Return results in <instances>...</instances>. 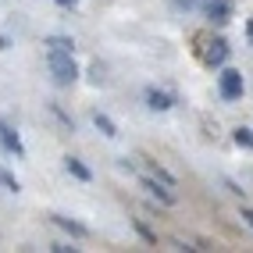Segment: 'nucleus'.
I'll use <instances>...</instances> for the list:
<instances>
[{
	"instance_id": "nucleus-4",
	"label": "nucleus",
	"mask_w": 253,
	"mask_h": 253,
	"mask_svg": "<svg viewBox=\"0 0 253 253\" xmlns=\"http://www.w3.org/2000/svg\"><path fill=\"white\" fill-rule=\"evenodd\" d=\"M225 57H228V43H225V40H214V43H207V50H204V64L217 68V64H225Z\"/></svg>"
},
{
	"instance_id": "nucleus-8",
	"label": "nucleus",
	"mask_w": 253,
	"mask_h": 253,
	"mask_svg": "<svg viewBox=\"0 0 253 253\" xmlns=\"http://www.w3.org/2000/svg\"><path fill=\"white\" fill-rule=\"evenodd\" d=\"M207 14H211V22H228L232 4H228V0H211V4H207Z\"/></svg>"
},
{
	"instance_id": "nucleus-16",
	"label": "nucleus",
	"mask_w": 253,
	"mask_h": 253,
	"mask_svg": "<svg viewBox=\"0 0 253 253\" xmlns=\"http://www.w3.org/2000/svg\"><path fill=\"white\" fill-rule=\"evenodd\" d=\"M243 217H246V221H250V228H253V211H243Z\"/></svg>"
},
{
	"instance_id": "nucleus-14",
	"label": "nucleus",
	"mask_w": 253,
	"mask_h": 253,
	"mask_svg": "<svg viewBox=\"0 0 253 253\" xmlns=\"http://www.w3.org/2000/svg\"><path fill=\"white\" fill-rule=\"evenodd\" d=\"M175 4H178V7H185V11H189V7H200V4H204V0H175Z\"/></svg>"
},
{
	"instance_id": "nucleus-13",
	"label": "nucleus",
	"mask_w": 253,
	"mask_h": 253,
	"mask_svg": "<svg viewBox=\"0 0 253 253\" xmlns=\"http://www.w3.org/2000/svg\"><path fill=\"white\" fill-rule=\"evenodd\" d=\"M89 75H93V86H104V82H107V79H104V68H100V64H93V72H89Z\"/></svg>"
},
{
	"instance_id": "nucleus-6",
	"label": "nucleus",
	"mask_w": 253,
	"mask_h": 253,
	"mask_svg": "<svg viewBox=\"0 0 253 253\" xmlns=\"http://www.w3.org/2000/svg\"><path fill=\"white\" fill-rule=\"evenodd\" d=\"M50 217H54V225H61L64 232H72L75 239H86V235H89L86 225H79V221H72V217H64V214H50Z\"/></svg>"
},
{
	"instance_id": "nucleus-5",
	"label": "nucleus",
	"mask_w": 253,
	"mask_h": 253,
	"mask_svg": "<svg viewBox=\"0 0 253 253\" xmlns=\"http://www.w3.org/2000/svg\"><path fill=\"white\" fill-rule=\"evenodd\" d=\"M143 189H146L150 196H157L161 204H175V193L168 189V185H164L161 178H143Z\"/></svg>"
},
{
	"instance_id": "nucleus-3",
	"label": "nucleus",
	"mask_w": 253,
	"mask_h": 253,
	"mask_svg": "<svg viewBox=\"0 0 253 253\" xmlns=\"http://www.w3.org/2000/svg\"><path fill=\"white\" fill-rule=\"evenodd\" d=\"M0 146H4L7 154H14V157H25V146L18 139V132H14L11 125H4V122H0Z\"/></svg>"
},
{
	"instance_id": "nucleus-7",
	"label": "nucleus",
	"mask_w": 253,
	"mask_h": 253,
	"mask_svg": "<svg viewBox=\"0 0 253 253\" xmlns=\"http://www.w3.org/2000/svg\"><path fill=\"white\" fill-rule=\"evenodd\" d=\"M171 104H175V100L168 96V93H161V89H150V93H146V107H150V111H168Z\"/></svg>"
},
{
	"instance_id": "nucleus-9",
	"label": "nucleus",
	"mask_w": 253,
	"mask_h": 253,
	"mask_svg": "<svg viewBox=\"0 0 253 253\" xmlns=\"http://www.w3.org/2000/svg\"><path fill=\"white\" fill-rule=\"evenodd\" d=\"M64 168H68V175H75L79 182H89V178H93V171H89L79 157H64Z\"/></svg>"
},
{
	"instance_id": "nucleus-10",
	"label": "nucleus",
	"mask_w": 253,
	"mask_h": 253,
	"mask_svg": "<svg viewBox=\"0 0 253 253\" xmlns=\"http://www.w3.org/2000/svg\"><path fill=\"white\" fill-rule=\"evenodd\" d=\"M93 125H96L100 132H104V136H107V139H114V136H118V125L111 122V118H107V114H100V111L93 114Z\"/></svg>"
},
{
	"instance_id": "nucleus-11",
	"label": "nucleus",
	"mask_w": 253,
	"mask_h": 253,
	"mask_svg": "<svg viewBox=\"0 0 253 253\" xmlns=\"http://www.w3.org/2000/svg\"><path fill=\"white\" fill-rule=\"evenodd\" d=\"M46 46H54V50H64V54H75V43H72L68 36H50V40H46Z\"/></svg>"
},
{
	"instance_id": "nucleus-15",
	"label": "nucleus",
	"mask_w": 253,
	"mask_h": 253,
	"mask_svg": "<svg viewBox=\"0 0 253 253\" xmlns=\"http://www.w3.org/2000/svg\"><path fill=\"white\" fill-rule=\"evenodd\" d=\"M57 4H61V7H75V4H79V0H57Z\"/></svg>"
},
{
	"instance_id": "nucleus-12",
	"label": "nucleus",
	"mask_w": 253,
	"mask_h": 253,
	"mask_svg": "<svg viewBox=\"0 0 253 253\" xmlns=\"http://www.w3.org/2000/svg\"><path fill=\"white\" fill-rule=\"evenodd\" d=\"M235 143H239V146H253V128H246V125H239V128H235V136H232Z\"/></svg>"
},
{
	"instance_id": "nucleus-17",
	"label": "nucleus",
	"mask_w": 253,
	"mask_h": 253,
	"mask_svg": "<svg viewBox=\"0 0 253 253\" xmlns=\"http://www.w3.org/2000/svg\"><path fill=\"white\" fill-rule=\"evenodd\" d=\"M250 36H253V25H250Z\"/></svg>"
},
{
	"instance_id": "nucleus-1",
	"label": "nucleus",
	"mask_w": 253,
	"mask_h": 253,
	"mask_svg": "<svg viewBox=\"0 0 253 253\" xmlns=\"http://www.w3.org/2000/svg\"><path fill=\"white\" fill-rule=\"evenodd\" d=\"M46 64H50V75H54V82H57V86H72V82L79 79L75 57H72V54H64V50H50Z\"/></svg>"
},
{
	"instance_id": "nucleus-2",
	"label": "nucleus",
	"mask_w": 253,
	"mask_h": 253,
	"mask_svg": "<svg viewBox=\"0 0 253 253\" xmlns=\"http://www.w3.org/2000/svg\"><path fill=\"white\" fill-rule=\"evenodd\" d=\"M217 89H221L225 100H239L243 96V75L235 68H225L221 75H217Z\"/></svg>"
}]
</instances>
